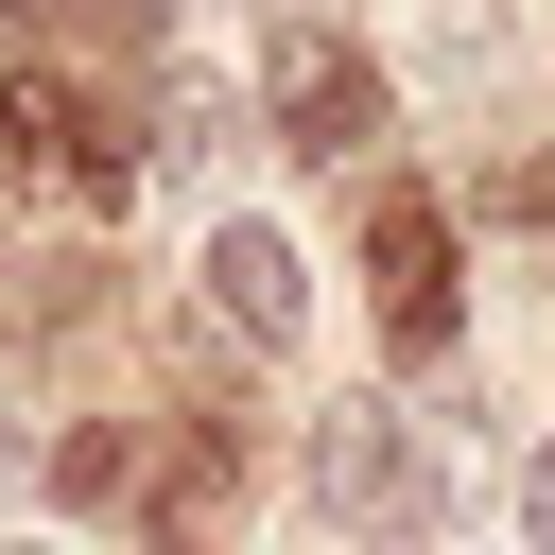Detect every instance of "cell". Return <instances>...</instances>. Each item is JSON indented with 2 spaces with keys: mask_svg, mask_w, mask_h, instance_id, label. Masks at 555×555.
<instances>
[{
  "mask_svg": "<svg viewBox=\"0 0 555 555\" xmlns=\"http://www.w3.org/2000/svg\"><path fill=\"white\" fill-rule=\"evenodd\" d=\"M364 278H382V330L434 364L451 312H468V278H451V208H434V191H382V208H364Z\"/></svg>",
  "mask_w": 555,
  "mask_h": 555,
  "instance_id": "cell-4",
  "label": "cell"
},
{
  "mask_svg": "<svg viewBox=\"0 0 555 555\" xmlns=\"http://www.w3.org/2000/svg\"><path fill=\"white\" fill-rule=\"evenodd\" d=\"M17 295H0V330H87V278L104 260H69V243H35V260H0Z\"/></svg>",
  "mask_w": 555,
  "mask_h": 555,
  "instance_id": "cell-7",
  "label": "cell"
},
{
  "mask_svg": "<svg viewBox=\"0 0 555 555\" xmlns=\"http://www.w3.org/2000/svg\"><path fill=\"white\" fill-rule=\"evenodd\" d=\"M225 520H243V434H225V416H156L139 538H156V555H225Z\"/></svg>",
  "mask_w": 555,
  "mask_h": 555,
  "instance_id": "cell-5",
  "label": "cell"
},
{
  "mask_svg": "<svg viewBox=\"0 0 555 555\" xmlns=\"http://www.w3.org/2000/svg\"><path fill=\"white\" fill-rule=\"evenodd\" d=\"M538 260H555V208H538Z\"/></svg>",
  "mask_w": 555,
  "mask_h": 555,
  "instance_id": "cell-10",
  "label": "cell"
},
{
  "mask_svg": "<svg viewBox=\"0 0 555 555\" xmlns=\"http://www.w3.org/2000/svg\"><path fill=\"white\" fill-rule=\"evenodd\" d=\"M260 104H278V156H312V173H347V156L382 139V69H364V35H330V17H278V35H260Z\"/></svg>",
  "mask_w": 555,
  "mask_h": 555,
  "instance_id": "cell-2",
  "label": "cell"
},
{
  "mask_svg": "<svg viewBox=\"0 0 555 555\" xmlns=\"http://www.w3.org/2000/svg\"><path fill=\"white\" fill-rule=\"evenodd\" d=\"M0 555H35V538H0Z\"/></svg>",
  "mask_w": 555,
  "mask_h": 555,
  "instance_id": "cell-11",
  "label": "cell"
},
{
  "mask_svg": "<svg viewBox=\"0 0 555 555\" xmlns=\"http://www.w3.org/2000/svg\"><path fill=\"white\" fill-rule=\"evenodd\" d=\"M121 486H139V434H121V416H87V434L52 451V503H121Z\"/></svg>",
  "mask_w": 555,
  "mask_h": 555,
  "instance_id": "cell-8",
  "label": "cell"
},
{
  "mask_svg": "<svg viewBox=\"0 0 555 555\" xmlns=\"http://www.w3.org/2000/svg\"><path fill=\"white\" fill-rule=\"evenodd\" d=\"M520 520H538V555H555V451H538V486H520Z\"/></svg>",
  "mask_w": 555,
  "mask_h": 555,
  "instance_id": "cell-9",
  "label": "cell"
},
{
  "mask_svg": "<svg viewBox=\"0 0 555 555\" xmlns=\"http://www.w3.org/2000/svg\"><path fill=\"white\" fill-rule=\"evenodd\" d=\"M208 312H225L243 347H295V312H312V260H295L278 225H208Z\"/></svg>",
  "mask_w": 555,
  "mask_h": 555,
  "instance_id": "cell-6",
  "label": "cell"
},
{
  "mask_svg": "<svg viewBox=\"0 0 555 555\" xmlns=\"http://www.w3.org/2000/svg\"><path fill=\"white\" fill-rule=\"evenodd\" d=\"M312 503H330L347 538L416 555V538L451 520V468H434V451H416V434H399L382 399H330V416H312Z\"/></svg>",
  "mask_w": 555,
  "mask_h": 555,
  "instance_id": "cell-1",
  "label": "cell"
},
{
  "mask_svg": "<svg viewBox=\"0 0 555 555\" xmlns=\"http://www.w3.org/2000/svg\"><path fill=\"white\" fill-rule=\"evenodd\" d=\"M0 156H17L35 191H69V208H121V191H139V139H121L69 69H17V87H0Z\"/></svg>",
  "mask_w": 555,
  "mask_h": 555,
  "instance_id": "cell-3",
  "label": "cell"
}]
</instances>
